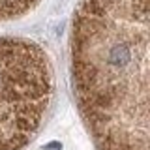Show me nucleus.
Returning a JSON list of instances; mask_svg holds the SVG:
<instances>
[{
    "mask_svg": "<svg viewBox=\"0 0 150 150\" xmlns=\"http://www.w3.org/2000/svg\"><path fill=\"white\" fill-rule=\"evenodd\" d=\"M150 0H83L75 9L71 84L96 150H148Z\"/></svg>",
    "mask_w": 150,
    "mask_h": 150,
    "instance_id": "nucleus-1",
    "label": "nucleus"
},
{
    "mask_svg": "<svg viewBox=\"0 0 150 150\" xmlns=\"http://www.w3.org/2000/svg\"><path fill=\"white\" fill-rule=\"evenodd\" d=\"M54 73L43 47L0 38V150H23L45 122Z\"/></svg>",
    "mask_w": 150,
    "mask_h": 150,
    "instance_id": "nucleus-2",
    "label": "nucleus"
},
{
    "mask_svg": "<svg viewBox=\"0 0 150 150\" xmlns=\"http://www.w3.org/2000/svg\"><path fill=\"white\" fill-rule=\"evenodd\" d=\"M40 0H0V21L17 19L30 11Z\"/></svg>",
    "mask_w": 150,
    "mask_h": 150,
    "instance_id": "nucleus-3",
    "label": "nucleus"
}]
</instances>
